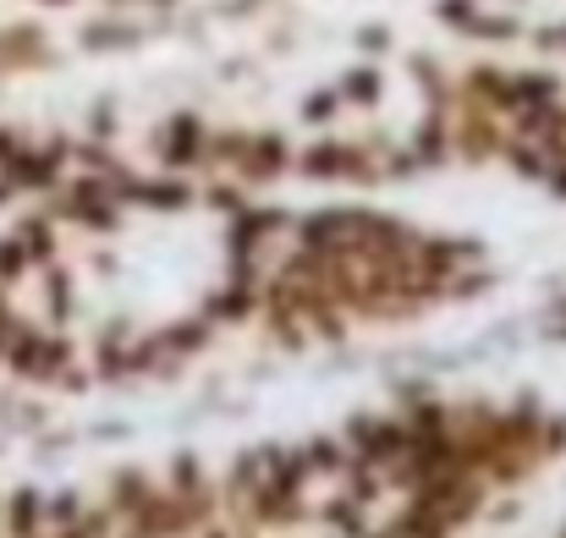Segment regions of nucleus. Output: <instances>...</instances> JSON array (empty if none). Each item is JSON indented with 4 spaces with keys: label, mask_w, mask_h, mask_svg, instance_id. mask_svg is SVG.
<instances>
[{
    "label": "nucleus",
    "mask_w": 566,
    "mask_h": 538,
    "mask_svg": "<svg viewBox=\"0 0 566 538\" xmlns=\"http://www.w3.org/2000/svg\"><path fill=\"white\" fill-rule=\"evenodd\" d=\"M342 434H347L353 456H364L375 467H390L407 456V418H353Z\"/></svg>",
    "instance_id": "1"
},
{
    "label": "nucleus",
    "mask_w": 566,
    "mask_h": 538,
    "mask_svg": "<svg viewBox=\"0 0 566 538\" xmlns=\"http://www.w3.org/2000/svg\"><path fill=\"white\" fill-rule=\"evenodd\" d=\"M253 308H259V281H253V270H231V286L203 303V319H209V325H242Z\"/></svg>",
    "instance_id": "2"
},
{
    "label": "nucleus",
    "mask_w": 566,
    "mask_h": 538,
    "mask_svg": "<svg viewBox=\"0 0 566 538\" xmlns=\"http://www.w3.org/2000/svg\"><path fill=\"white\" fill-rule=\"evenodd\" d=\"M396 534L401 538H451L457 528L446 523V511H434V506H423V500H407V511L396 517Z\"/></svg>",
    "instance_id": "3"
},
{
    "label": "nucleus",
    "mask_w": 566,
    "mask_h": 538,
    "mask_svg": "<svg viewBox=\"0 0 566 538\" xmlns=\"http://www.w3.org/2000/svg\"><path fill=\"white\" fill-rule=\"evenodd\" d=\"M209 330H214V325L198 314V319H182V325L160 330V336H155V347H160V352H171V358H188V352H198V347L209 341Z\"/></svg>",
    "instance_id": "4"
},
{
    "label": "nucleus",
    "mask_w": 566,
    "mask_h": 538,
    "mask_svg": "<svg viewBox=\"0 0 566 538\" xmlns=\"http://www.w3.org/2000/svg\"><path fill=\"white\" fill-rule=\"evenodd\" d=\"M149 495H155V484H149L138 467H127V473H116V478H111V511H122V517H133Z\"/></svg>",
    "instance_id": "5"
},
{
    "label": "nucleus",
    "mask_w": 566,
    "mask_h": 538,
    "mask_svg": "<svg viewBox=\"0 0 566 538\" xmlns=\"http://www.w3.org/2000/svg\"><path fill=\"white\" fill-rule=\"evenodd\" d=\"M347 495H353L358 506H369L375 495H385V473H379L375 462L353 456V462H347Z\"/></svg>",
    "instance_id": "6"
},
{
    "label": "nucleus",
    "mask_w": 566,
    "mask_h": 538,
    "mask_svg": "<svg viewBox=\"0 0 566 538\" xmlns=\"http://www.w3.org/2000/svg\"><path fill=\"white\" fill-rule=\"evenodd\" d=\"M325 523H331L342 538H369V534H364V506H358L353 495L331 500V506H325Z\"/></svg>",
    "instance_id": "7"
},
{
    "label": "nucleus",
    "mask_w": 566,
    "mask_h": 538,
    "mask_svg": "<svg viewBox=\"0 0 566 538\" xmlns=\"http://www.w3.org/2000/svg\"><path fill=\"white\" fill-rule=\"evenodd\" d=\"M39 523H44V500H39L33 489H22V495L11 500V534L28 538L33 528H39Z\"/></svg>",
    "instance_id": "8"
},
{
    "label": "nucleus",
    "mask_w": 566,
    "mask_h": 538,
    "mask_svg": "<svg viewBox=\"0 0 566 538\" xmlns=\"http://www.w3.org/2000/svg\"><path fill=\"white\" fill-rule=\"evenodd\" d=\"M166 489H177V495H198V489H209V478H203V467H198V456L182 451L177 462H171V484Z\"/></svg>",
    "instance_id": "9"
},
{
    "label": "nucleus",
    "mask_w": 566,
    "mask_h": 538,
    "mask_svg": "<svg viewBox=\"0 0 566 538\" xmlns=\"http://www.w3.org/2000/svg\"><path fill=\"white\" fill-rule=\"evenodd\" d=\"M308 462H314V473H342L347 467V451L336 440H314L308 445Z\"/></svg>",
    "instance_id": "10"
},
{
    "label": "nucleus",
    "mask_w": 566,
    "mask_h": 538,
    "mask_svg": "<svg viewBox=\"0 0 566 538\" xmlns=\"http://www.w3.org/2000/svg\"><path fill=\"white\" fill-rule=\"evenodd\" d=\"M539 451H545V456H562L566 451V418H545V423H539Z\"/></svg>",
    "instance_id": "11"
},
{
    "label": "nucleus",
    "mask_w": 566,
    "mask_h": 538,
    "mask_svg": "<svg viewBox=\"0 0 566 538\" xmlns=\"http://www.w3.org/2000/svg\"><path fill=\"white\" fill-rule=\"evenodd\" d=\"M44 511H50V523H61V528H72V523H77V511H83V506H77V495H55V500H50V506H44Z\"/></svg>",
    "instance_id": "12"
},
{
    "label": "nucleus",
    "mask_w": 566,
    "mask_h": 538,
    "mask_svg": "<svg viewBox=\"0 0 566 538\" xmlns=\"http://www.w3.org/2000/svg\"><path fill=\"white\" fill-rule=\"evenodd\" d=\"M66 286H72V281L55 270V275H50V308H55V319H66V308H72V303H66Z\"/></svg>",
    "instance_id": "13"
},
{
    "label": "nucleus",
    "mask_w": 566,
    "mask_h": 538,
    "mask_svg": "<svg viewBox=\"0 0 566 538\" xmlns=\"http://www.w3.org/2000/svg\"><path fill=\"white\" fill-rule=\"evenodd\" d=\"M369 538H401V534H396V528H385V534H369Z\"/></svg>",
    "instance_id": "14"
},
{
    "label": "nucleus",
    "mask_w": 566,
    "mask_h": 538,
    "mask_svg": "<svg viewBox=\"0 0 566 538\" xmlns=\"http://www.w3.org/2000/svg\"><path fill=\"white\" fill-rule=\"evenodd\" d=\"M209 538H226V534H209Z\"/></svg>",
    "instance_id": "15"
},
{
    "label": "nucleus",
    "mask_w": 566,
    "mask_h": 538,
    "mask_svg": "<svg viewBox=\"0 0 566 538\" xmlns=\"http://www.w3.org/2000/svg\"><path fill=\"white\" fill-rule=\"evenodd\" d=\"M50 6H61V0H50Z\"/></svg>",
    "instance_id": "16"
},
{
    "label": "nucleus",
    "mask_w": 566,
    "mask_h": 538,
    "mask_svg": "<svg viewBox=\"0 0 566 538\" xmlns=\"http://www.w3.org/2000/svg\"><path fill=\"white\" fill-rule=\"evenodd\" d=\"M133 538H138V534H133Z\"/></svg>",
    "instance_id": "17"
}]
</instances>
